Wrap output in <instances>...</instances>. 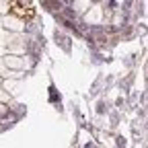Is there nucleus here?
I'll return each mask as SVG.
<instances>
[{
    "instance_id": "nucleus-1",
    "label": "nucleus",
    "mask_w": 148,
    "mask_h": 148,
    "mask_svg": "<svg viewBox=\"0 0 148 148\" xmlns=\"http://www.w3.org/2000/svg\"><path fill=\"white\" fill-rule=\"evenodd\" d=\"M8 8L16 18H23V21H31L35 16V6L31 0H10Z\"/></svg>"
}]
</instances>
